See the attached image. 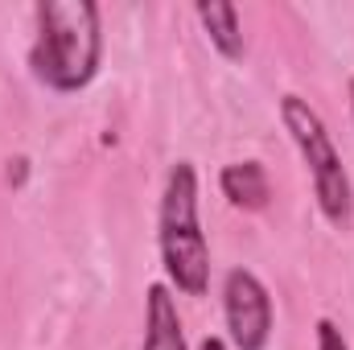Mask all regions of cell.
<instances>
[{
  "mask_svg": "<svg viewBox=\"0 0 354 350\" xmlns=\"http://www.w3.org/2000/svg\"><path fill=\"white\" fill-rule=\"evenodd\" d=\"M33 17H37V37L29 46L33 79L58 95L91 87L103 62L99 4L95 0H41Z\"/></svg>",
  "mask_w": 354,
  "mask_h": 350,
  "instance_id": "cell-1",
  "label": "cell"
},
{
  "mask_svg": "<svg viewBox=\"0 0 354 350\" xmlns=\"http://www.w3.org/2000/svg\"><path fill=\"white\" fill-rule=\"evenodd\" d=\"M157 248L165 276L181 297H206L210 288V243L202 235L198 219V169L189 161H177L157 210Z\"/></svg>",
  "mask_w": 354,
  "mask_h": 350,
  "instance_id": "cell-2",
  "label": "cell"
},
{
  "mask_svg": "<svg viewBox=\"0 0 354 350\" xmlns=\"http://www.w3.org/2000/svg\"><path fill=\"white\" fill-rule=\"evenodd\" d=\"M280 124H284L288 140L297 145V153H301V161L309 169L317 210L326 214L330 227L346 231L354 219V185H351L346 165H342V153L334 149V136H330L326 120L309 107V99L284 95L280 99Z\"/></svg>",
  "mask_w": 354,
  "mask_h": 350,
  "instance_id": "cell-3",
  "label": "cell"
},
{
  "mask_svg": "<svg viewBox=\"0 0 354 350\" xmlns=\"http://www.w3.org/2000/svg\"><path fill=\"white\" fill-rule=\"evenodd\" d=\"M223 317L235 350H264L272 338V293L252 268L223 276Z\"/></svg>",
  "mask_w": 354,
  "mask_h": 350,
  "instance_id": "cell-4",
  "label": "cell"
},
{
  "mask_svg": "<svg viewBox=\"0 0 354 350\" xmlns=\"http://www.w3.org/2000/svg\"><path fill=\"white\" fill-rule=\"evenodd\" d=\"M140 350H185L181 313L169 284H149L145 293V342Z\"/></svg>",
  "mask_w": 354,
  "mask_h": 350,
  "instance_id": "cell-5",
  "label": "cell"
},
{
  "mask_svg": "<svg viewBox=\"0 0 354 350\" xmlns=\"http://www.w3.org/2000/svg\"><path fill=\"white\" fill-rule=\"evenodd\" d=\"M218 190H223V198L235 210H264L268 198H272L268 169L260 161H235V165H227L218 174Z\"/></svg>",
  "mask_w": 354,
  "mask_h": 350,
  "instance_id": "cell-6",
  "label": "cell"
},
{
  "mask_svg": "<svg viewBox=\"0 0 354 350\" xmlns=\"http://www.w3.org/2000/svg\"><path fill=\"white\" fill-rule=\"evenodd\" d=\"M198 21H202V29H206V37H210V46L227 58V62H239L243 58V21H239V8L235 4H227V0H202L198 8Z\"/></svg>",
  "mask_w": 354,
  "mask_h": 350,
  "instance_id": "cell-7",
  "label": "cell"
},
{
  "mask_svg": "<svg viewBox=\"0 0 354 350\" xmlns=\"http://www.w3.org/2000/svg\"><path fill=\"white\" fill-rule=\"evenodd\" d=\"M317 350H351L346 347V338H342V330H338L330 317L317 322Z\"/></svg>",
  "mask_w": 354,
  "mask_h": 350,
  "instance_id": "cell-8",
  "label": "cell"
},
{
  "mask_svg": "<svg viewBox=\"0 0 354 350\" xmlns=\"http://www.w3.org/2000/svg\"><path fill=\"white\" fill-rule=\"evenodd\" d=\"M198 350H227V342H223V338H214V334H210V338H202V342H198Z\"/></svg>",
  "mask_w": 354,
  "mask_h": 350,
  "instance_id": "cell-9",
  "label": "cell"
},
{
  "mask_svg": "<svg viewBox=\"0 0 354 350\" xmlns=\"http://www.w3.org/2000/svg\"><path fill=\"white\" fill-rule=\"evenodd\" d=\"M351 95H354V79H351Z\"/></svg>",
  "mask_w": 354,
  "mask_h": 350,
  "instance_id": "cell-10",
  "label": "cell"
}]
</instances>
